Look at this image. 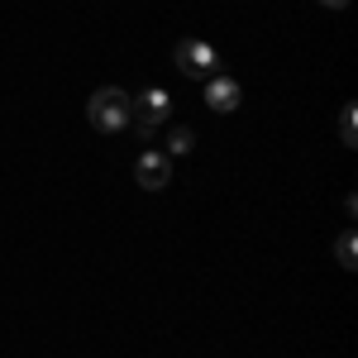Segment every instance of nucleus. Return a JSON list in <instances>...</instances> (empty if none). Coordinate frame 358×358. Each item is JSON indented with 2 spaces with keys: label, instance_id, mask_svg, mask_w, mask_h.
Wrapping results in <instances>:
<instances>
[{
  "label": "nucleus",
  "instance_id": "f257e3e1",
  "mask_svg": "<svg viewBox=\"0 0 358 358\" xmlns=\"http://www.w3.org/2000/svg\"><path fill=\"white\" fill-rule=\"evenodd\" d=\"M129 115H134V96H129L124 86H101V91H91V101H86V120H91V129H101V134H120V129L129 124Z\"/></svg>",
  "mask_w": 358,
  "mask_h": 358
},
{
  "label": "nucleus",
  "instance_id": "f03ea898",
  "mask_svg": "<svg viewBox=\"0 0 358 358\" xmlns=\"http://www.w3.org/2000/svg\"><path fill=\"white\" fill-rule=\"evenodd\" d=\"M172 62L187 72V77H215V67H220V57H215V48L210 43H201V38H182L177 48H172Z\"/></svg>",
  "mask_w": 358,
  "mask_h": 358
},
{
  "label": "nucleus",
  "instance_id": "7ed1b4c3",
  "mask_svg": "<svg viewBox=\"0 0 358 358\" xmlns=\"http://www.w3.org/2000/svg\"><path fill=\"white\" fill-rule=\"evenodd\" d=\"M167 110H172V101H167V91H143L134 101V115H129V124H138V138H153L158 129L167 124Z\"/></svg>",
  "mask_w": 358,
  "mask_h": 358
},
{
  "label": "nucleus",
  "instance_id": "20e7f679",
  "mask_svg": "<svg viewBox=\"0 0 358 358\" xmlns=\"http://www.w3.org/2000/svg\"><path fill=\"white\" fill-rule=\"evenodd\" d=\"M134 177H138L143 192H163L167 182H172V158H167V153H138Z\"/></svg>",
  "mask_w": 358,
  "mask_h": 358
},
{
  "label": "nucleus",
  "instance_id": "39448f33",
  "mask_svg": "<svg viewBox=\"0 0 358 358\" xmlns=\"http://www.w3.org/2000/svg\"><path fill=\"white\" fill-rule=\"evenodd\" d=\"M239 101H244V86L234 82V77H220V72H215V77L206 82V106H210V110L229 115V110H239Z\"/></svg>",
  "mask_w": 358,
  "mask_h": 358
},
{
  "label": "nucleus",
  "instance_id": "423d86ee",
  "mask_svg": "<svg viewBox=\"0 0 358 358\" xmlns=\"http://www.w3.org/2000/svg\"><path fill=\"white\" fill-rule=\"evenodd\" d=\"M192 148H196L192 124H172V129H167V158H182V153H192Z\"/></svg>",
  "mask_w": 358,
  "mask_h": 358
},
{
  "label": "nucleus",
  "instance_id": "0eeeda50",
  "mask_svg": "<svg viewBox=\"0 0 358 358\" xmlns=\"http://www.w3.org/2000/svg\"><path fill=\"white\" fill-rule=\"evenodd\" d=\"M358 239H354V229H344V234H339V239H334V258H339V268H354L358 258Z\"/></svg>",
  "mask_w": 358,
  "mask_h": 358
},
{
  "label": "nucleus",
  "instance_id": "6e6552de",
  "mask_svg": "<svg viewBox=\"0 0 358 358\" xmlns=\"http://www.w3.org/2000/svg\"><path fill=\"white\" fill-rule=\"evenodd\" d=\"M339 138H344L349 148L358 143V129H354V106H344V115H339Z\"/></svg>",
  "mask_w": 358,
  "mask_h": 358
},
{
  "label": "nucleus",
  "instance_id": "1a4fd4ad",
  "mask_svg": "<svg viewBox=\"0 0 358 358\" xmlns=\"http://www.w3.org/2000/svg\"><path fill=\"white\" fill-rule=\"evenodd\" d=\"M320 5H330V10H344V5H349V0H320Z\"/></svg>",
  "mask_w": 358,
  "mask_h": 358
}]
</instances>
